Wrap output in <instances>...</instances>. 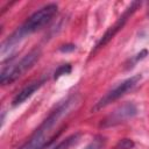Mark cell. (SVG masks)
<instances>
[{"mask_svg":"<svg viewBox=\"0 0 149 149\" xmlns=\"http://www.w3.org/2000/svg\"><path fill=\"white\" fill-rule=\"evenodd\" d=\"M78 104L77 97H70L66 100L62 101L55 111L51 112V114L43 121V123L35 130V133L30 136V139L19 149H43L45 146H48L57 134L54 132V129L57 127V125L63 120L66 115L70 114L71 109Z\"/></svg>","mask_w":149,"mask_h":149,"instance_id":"6da1fadb","label":"cell"},{"mask_svg":"<svg viewBox=\"0 0 149 149\" xmlns=\"http://www.w3.org/2000/svg\"><path fill=\"white\" fill-rule=\"evenodd\" d=\"M40 54L41 52L38 49H34L29 54H27L19 63L2 69L1 74H0L1 84L2 85L12 84L14 80H16L19 77H21L26 71H28L36 63V61L40 58Z\"/></svg>","mask_w":149,"mask_h":149,"instance_id":"7a4b0ae2","label":"cell"},{"mask_svg":"<svg viewBox=\"0 0 149 149\" xmlns=\"http://www.w3.org/2000/svg\"><path fill=\"white\" fill-rule=\"evenodd\" d=\"M56 13H57V5L49 3L42 7L41 9H38L37 12H35L31 16H29V19L20 27V30L23 33L24 36L35 33L42 27H44L54 17Z\"/></svg>","mask_w":149,"mask_h":149,"instance_id":"3957f363","label":"cell"},{"mask_svg":"<svg viewBox=\"0 0 149 149\" xmlns=\"http://www.w3.org/2000/svg\"><path fill=\"white\" fill-rule=\"evenodd\" d=\"M140 80H141V74H135V76H133V77H130V78H127L126 80L119 83L114 88H112L108 93H106V94L95 104V106L92 108V111H99V109H101L102 107L107 106L108 104L113 102L114 100L119 99V98L122 97L126 92H128L129 90H132Z\"/></svg>","mask_w":149,"mask_h":149,"instance_id":"277c9868","label":"cell"},{"mask_svg":"<svg viewBox=\"0 0 149 149\" xmlns=\"http://www.w3.org/2000/svg\"><path fill=\"white\" fill-rule=\"evenodd\" d=\"M140 5H141V2H139V1H134V2H132V3L129 5V7L122 13V15L116 20V22L107 29V31L104 34V36L100 38V41L97 43V47H95V48L99 49V48L104 47L106 43H108V42L114 37V35H115L120 29H122V27H123L125 23L127 22L128 17H130V15L137 9V7H139Z\"/></svg>","mask_w":149,"mask_h":149,"instance_id":"5b68a950","label":"cell"},{"mask_svg":"<svg viewBox=\"0 0 149 149\" xmlns=\"http://www.w3.org/2000/svg\"><path fill=\"white\" fill-rule=\"evenodd\" d=\"M136 114V107L133 104H125L118 109H115L105 121V125L111 126L118 122H121L126 119H129Z\"/></svg>","mask_w":149,"mask_h":149,"instance_id":"8992f818","label":"cell"},{"mask_svg":"<svg viewBox=\"0 0 149 149\" xmlns=\"http://www.w3.org/2000/svg\"><path fill=\"white\" fill-rule=\"evenodd\" d=\"M42 83H43V80H41V81H35V83H31V84L27 85L26 87H23V88L14 97V99H13V106H17V105L22 104L23 101H26V100H27L29 97H31L33 93L42 85Z\"/></svg>","mask_w":149,"mask_h":149,"instance_id":"52a82bcc","label":"cell"},{"mask_svg":"<svg viewBox=\"0 0 149 149\" xmlns=\"http://www.w3.org/2000/svg\"><path fill=\"white\" fill-rule=\"evenodd\" d=\"M78 139H79V134L71 135V136H69L68 139L63 140L61 143H58L54 149H69V148H70V146H72L73 143H76Z\"/></svg>","mask_w":149,"mask_h":149,"instance_id":"ba28073f","label":"cell"},{"mask_svg":"<svg viewBox=\"0 0 149 149\" xmlns=\"http://www.w3.org/2000/svg\"><path fill=\"white\" fill-rule=\"evenodd\" d=\"M104 143H105V139L101 137V136H98L91 143H88L84 149H101V147L104 146Z\"/></svg>","mask_w":149,"mask_h":149,"instance_id":"9c48e42d","label":"cell"},{"mask_svg":"<svg viewBox=\"0 0 149 149\" xmlns=\"http://www.w3.org/2000/svg\"><path fill=\"white\" fill-rule=\"evenodd\" d=\"M71 72V65L70 64H64V65H61L56 71H55V79L64 76V74H68Z\"/></svg>","mask_w":149,"mask_h":149,"instance_id":"30bf717a","label":"cell"},{"mask_svg":"<svg viewBox=\"0 0 149 149\" xmlns=\"http://www.w3.org/2000/svg\"><path fill=\"white\" fill-rule=\"evenodd\" d=\"M133 146H134V143H133L132 140H129V139H123V140H121V141L119 142L118 148H119V149H130Z\"/></svg>","mask_w":149,"mask_h":149,"instance_id":"8fae6325","label":"cell"},{"mask_svg":"<svg viewBox=\"0 0 149 149\" xmlns=\"http://www.w3.org/2000/svg\"><path fill=\"white\" fill-rule=\"evenodd\" d=\"M74 45L73 44H66V45H63V47H61V51H63V52H68V51H72V50H74Z\"/></svg>","mask_w":149,"mask_h":149,"instance_id":"7c38bea8","label":"cell"}]
</instances>
